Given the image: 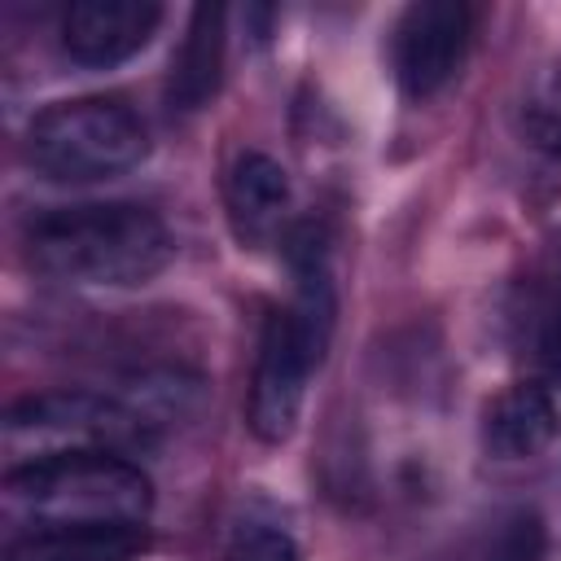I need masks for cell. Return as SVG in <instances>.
I'll return each instance as SVG.
<instances>
[{
  "label": "cell",
  "mask_w": 561,
  "mask_h": 561,
  "mask_svg": "<svg viewBox=\"0 0 561 561\" xmlns=\"http://www.w3.org/2000/svg\"><path fill=\"white\" fill-rule=\"evenodd\" d=\"M526 351L543 381L561 390V272L543 276L526 298Z\"/></svg>",
  "instance_id": "cell-11"
},
{
  "label": "cell",
  "mask_w": 561,
  "mask_h": 561,
  "mask_svg": "<svg viewBox=\"0 0 561 561\" xmlns=\"http://www.w3.org/2000/svg\"><path fill=\"white\" fill-rule=\"evenodd\" d=\"M26 254L39 272L75 285H145L171 254V228L140 202L53 206L26 228Z\"/></svg>",
  "instance_id": "cell-1"
},
{
  "label": "cell",
  "mask_w": 561,
  "mask_h": 561,
  "mask_svg": "<svg viewBox=\"0 0 561 561\" xmlns=\"http://www.w3.org/2000/svg\"><path fill=\"white\" fill-rule=\"evenodd\" d=\"M561 434V408L552 386L543 381H513L504 386L482 412V443L495 460H530Z\"/></svg>",
  "instance_id": "cell-8"
},
{
  "label": "cell",
  "mask_w": 561,
  "mask_h": 561,
  "mask_svg": "<svg viewBox=\"0 0 561 561\" xmlns=\"http://www.w3.org/2000/svg\"><path fill=\"white\" fill-rule=\"evenodd\" d=\"M522 136L543 153H561V66L530 79L522 96Z\"/></svg>",
  "instance_id": "cell-12"
},
{
  "label": "cell",
  "mask_w": 561,
  "mask_h": 561,
  "mask_svg": "<svg viewBox=\"0 0 561 561\" xmlns=\"http://www.w3.org/2000/svg\"><path fill=\"white\" fill-rule=\"evenodd\" d=\"M149 443V421L105 394L92 390H48L9 408L4 416V456L9 469L61 460V456H131Z\"/></svg>",
  "instance_id": "cell-4"
},
{
  "label": "cell",
  "mask_w": 561,
  "mask_h": 561,
  "mask_svg": "<svg viewBox=\"0 0 561 561\" xmlns=\"http://www.w3.org/2000/svg\"><path fill=\"white\" fill-rule=\"evenodd\" d=\"M543 543H548L543 539V522L530 508H517V513H508L495 526L482 561H539L543 557Z\"/></svg>",
  "instance_id": "cell-13"
},
{
  "label": "cell",
  "mask_w": 561,
  "mask_h": 561,
  "mask_svg": "<svg viewBox=\"0 0 561 561\" xmlns=\"http://www.w3.org/2000/svg\"><path fill=\"white\" fill-rule=\"evenodd\" d=\"M224 202H228V219H232L237 237L245 245H267L285 232L294 188H289V175L280 171V162L250 149V153L232 158L228 180H224Z\"/></svg>",
  "instance_id": "cell-7"
},
{
  "label": "cell",
  "mask_w": 561,
  "mask_h": 561,
  "mask_svg": "<svg viewBox=\"0 0 561 561\" xmlns=\"http://www.w3.org/2000/svg\"><path fill=\"white\" fill-rule=\"evenodd\" d=\"M149 153L145 123L114 96H70L26 127V158L53 184H96L131 171Z\"/></svg>",
  "instance_id": "cell-3"
},
{
  "label": "cell",
  "mask_w": 561,
  "mask_h": 561,
  "mask_svg": "<svg viewBox=\"0 0 561 561\" xmlns=\"http://www.w3.org/2000/svg\"><path fill=\"white\" fill-rule=\"evenodd\" d=\"M158 22L153 0H75L61 18V48L79 66H118L153 39Z\"/></svg>",
  "instance_id": "cell-6"
},
{
  "label": "cell",
  "mask_w": 561,
  "mask_h": 561,
  "mask_svg": "<svg viewBox=\"0 0 561 561\" xmlns=\"http://www.w3.org/2000/svg\"><path fill=\"white\" fill-rule=\"evenodd\" d=\"M219 66H224V9H197L171 61V105L197 110L215 92Z\"/></svg>",
  "instance_id": "cell-10"
},
{
  "label": "cell",
  "mask_w": 561,
  "mask_h": 561,
  "mask_svg": "<svg viewBox=\"0 0 561 561\" xmlns=\"http://www.w3.org/2000/svg\"><path fill=\"white\" fill-rule=\"evenodd\" d=\"M228 561H298V548L280 526L245 522L228 543Z\"/></svg>",
  "instance_id": "cell-14"
},
{
  "label": "cell",
  "mask_w": 561,
  "mask_h": 561,
  "mask_svg": "<svg viewBox=\"0 0 561 561\" xmlns=\"http://www.w3.org/2000/svg\"><path fill=\"white\" fill-rule=\"evenodd\" d=\"M140 530H18L4 561H131Z\"/></svg>",
  "instance_id": "cell-9"
},
{
  "label": "cell",
  "mask_w": 561,
  "mask_h": 561,
  "mask_svg": "<svg viewBox=\"0 0 561 561\" xmlns=\"http://www.w3.org/2000/svg\"><path fill=\"white\" fill-rule=\"evenodd\" d=\"M153 486L131 456H61L4 469V513L22 530H140Z\"/></svg>",
  "instance_id": "cell-2"
},
{
  "label": "cell",
  "mask_w": 561,
  "mask_h": 561,
  "mask_svg": "<svg viewBox=\"0 0 561 561\" xmlns=\"http://www.w3.org/2000/svg\"><path fill=\"white\" fill-rule=\"evenodd\" d=\"M473 13L456 0H416L399 13L394 39H390V66L399 79V92L408 101H430L443 92L469 53Z\"/></svg>",
  "instance_id": "cell-5"
}]
</instances>
